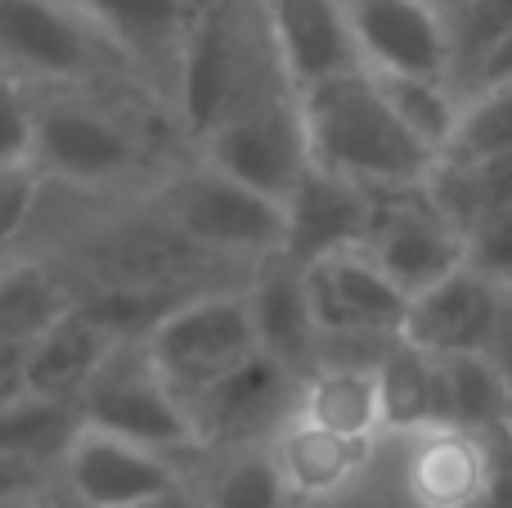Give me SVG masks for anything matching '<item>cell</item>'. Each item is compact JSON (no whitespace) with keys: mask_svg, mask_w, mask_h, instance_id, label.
<instances>
[{"mask_svg":"<svg viewBox=\"0 0 512 508\" xmlns=\"http://www.w3.org/2000/svg\"><path fill=\"white\" fill-rule=\"evenodd\" d=\"M310 162L355 180L364 189L427 185L441 167L432 149L400 122L382 81L369 68L337 72L297 90Z\"/></svg>","mask_w":512,"mask_h":508,"instance_id":"1","label":"cell"},{"mask_svg":"<svg viewBox=\"0 0 512 508\" xmlns=\"http://www.w3.org/2000/svg\"><path fill=\"white\" fill-rule=\"evenodd\" d=\"M279 81L283 72L274 63L261 14H256V23H243L234 9L212 5L198 9L167 95L180 126L203 144L225 117L239 113L248 99L279 86Z\"/></svg>","mask_w":512,"mask_h":508,"instance_id":"2","label":"cell"},{"mask_svg":"<svg viewBox=\"0 0 512 508\" xmlns=\"http://www.w3.org/2000/svg\"><path fill=\"white\" fill-rule=\"evenodd\" d=\"M81 419L86 428L117 432V437L171 450L180 459L198 455L194 419L144 338H117L104 351L99 369L81 392Z\"/></svg>","mask_w":512,"mask_h":508,"instance_id":"3","label":"cell"},{"mask_svg":"<svg viewBox=\"0 0 512 508\" xmlns=\"http://www.w3.org/2000/svg\"><path fill=\"white\" fill-rule=\"evenodd\" d=\"M149 351L180 392L189 401L203 392L212 378L225 369L243 365L248 356L261 351V333H256L252 297L248 288H203V293H185L158 324L149 329Z\"/></svg>","mask_w":512,"mask_h":508,"instance_id":"4","label":"cell"},{"mask_svg":"<svg viewBox=\"0 0 512 508\" xmlns=\"http://www.w3.org/2000/svg\"><path fill=\"white\" fill-rule=\"evenodd\" d=\"M167 216L198 252L248 257L256 266L283 252V198L203 158L167 189Z\"/></svg>","mask_w":512,"mask_h":508,"instance_id":"5","label":"cell"},{"mask_svg":"<svg viewBox=\"0 0 512 508\" xmlns=\"http://www.w3.org/2000/svg\"><path fill=\"white\" fill-rule=\"evenodd\" d=\"M140 167V135L117 108L77 95V86L36 90V176L72 189L117 185Z\"/></svg>","mask_w":512,"mask_h":508,"instance_id":"6","label":"cell"},{"mask_svg":"<svg viewBox=\"0 0 512 508\" xmlns=\"http://www.w3.org/2000/svg\"><path fill=\"white\" fill-rule=\"evenodd\" d=\"M108 59V41L77 0H0V72L36 90L81 86Z\"/></svg>","mask_w":512,"mask_h":508,"instance_id":"7","label":"cell"},{"mask_svg":"<svg viewBox=\"0 0 512 508\" xmlns=\"http://www.w3.org/2000/svg\"><path fill=\"white\" fill-rule=\"evenodd\" d=\"M198 149H203V162H212V167L230 171V176L248 180V185L265 189L274 198H288L292 185L310 167L297 90L288 81L261 90L239 113L225 117Z\"/></svg>","mask_w":512,"mask_h":508,"instance_id":"8","label":"cell"},{"mask_svg":"<svg viewBox=\"0 0 512 508\" xmlns=\"http://www.w3.org/2000/svg\"><path fill=\"white\" fill-rule=\"evenodd\" d=\"M364 248L414 297L468 261V234L427 185L373 189V221Z\"/></svg>","mask_w":512,"mask_h":508,"instance_id":"9","label":"cell"},{"mask_svg":"<svg viewBox=\"0 0 512 508\" xmlns=\"http://www.w3.org/2000/svg\"><path fill=\"white\" fill-rule=\"evenodd\" d=\"M301 270L324 347H391L400 338L409 293L369 257V248L337 252Z\"/></svg>","mask_w":512,"mask_h":508,"instance_id":"10","label":"cell"},{"mask_svg":"<svg viewBox=\"0 0 512 508\" xmlns=\"http://www.w3.org/2000/svg\"><path fill=\"white\" fill-rule=\"evenodd\" d=\"M297 387L301 374L283 365L279 356H270L265 347L243 365L225 369L221 378H212L203 392L185 401L198 432V455L248 446V441H270L279 423L297 410Z\"/></svg>","mask_w":512,"mask_h":508,"instance_id":"11","label":"cell"},{"mask_svg":"<svg viewBox=\"0 0 512 508\" xmlns=\"http://www.w3.org/2000/svg\"><path fill=\"white\" fill-rule=\"evenodd\" d=\"M54 477L90 508H140L189 482V468L171 450L144 446L117 432L81 428Z\"/></svg>","mask_w":512,"mask_h":508,"instance_id":"12","label":"cell"},{"mask_svg":"<svg viewBox=\"0 0 512 508\" xmlns=\"http://www.w3.org/2000/svg\"><path fill=\"white\" fill-rule=\"evenodd\" d=\"M495 437L459 423L400 432V500L405 508H477L495 477Z\"/></svg>","mask_w":512,"mask_h":508,"instance_id":"13","label":"cell"},{"mask_svg":"<svg viewBox=\"0 0 512 508\" xmlns=\"http://www.w3.org/2000/svg\"><path fill=\"white\" fill-rule=\"evenodd\" d=\"M261 23L292 90L364 68L351 27V0H261Z\"/></svg>","mask_w":512,"mask_h":508,"instance_id":"14","label":"cell"},{"mask_svg":"<svg viewBox=\"0 0 512 508\" xmlns=\"http://www.w3.org/2000/svg\"><path fill=\"white\" fill-rule=\"evenodd\" d=\"M373 221V189L310 162L283 198V252L297 266H315L337 252L364 248Z\"/></svg>","mask_w":512,"mask_h":508,"instance_id":"15","label":"cell"},{"mask_svg":"<svg viewBox=\"0 0 512 508\" xmlns=\"http://www.w3.org/2000/svg\"><path fill=\"white\" fill-rule=\"evenodd\" d=\"M360 63L378 77H450V27L432 0H351Z\"/></svg>","mask_w":512,"mask_h":508,"instance_id":"16","label":"cell"},{"mask_svg":"<svg viewBox=\"0 0 512 508\" xmlns=\"http://www.w3.org/2000/svg\"><path fill=\"white\" fill-rule=\"evenodd\" d=\"M499 297H504V284L463 261L459 270L409 297L400 338L432 356H477L490 347Z\"/></svg>","mask_w":512,"mask_h":508,"instance_id":"17","label":"cell"},{"mask_svg":"<svg viewBox=\"0 0 512 508\" xmlns=\"http://www.w3.org/2000/svg\"><path fill=\"white\" fill-rule=\"evenodd\" d=\"M378 360L382 351H373V356H319L301 374L297 414L342 432V437L382 446V437H391V414Z\"/></svg>","mask_w":512,"mask_h":508,"instance_id":"18","label":"cell"},{"mask_svg":"<svg viewBox=\"0 0 512 508\" xmlns=\"http://www.w3.org/2000/svg\"><path fill=\"white\" fill-rule=\"evenodd\" d=\"M279 468L288 477V491L297 504H333L351 495L364 482L378 446L373 441H355L342 432L324 428V423L306 419L292 410L270 437Z\"/></svg>","mask_w":512,"mask_h":508,"instance_id":"19","label":"cell"},{"mask_svg":"<svg viewBox=\"0 0 512 508\" xmlns=\"http://www.w3.org/2000/svg\"><path fill=\"white\" fill-rule=\"evenodd\" d=\"M77 5L131 72L140 68L149 81H158V72L176 77L185 36L198 18L189 0H77Z\"/></svg>","mask_w":512,"mask_h":508,"instance_id":"20","label":"cell"},{"mask_svg":"<svg viewBox=\"0 0 512 508\" xmlns=\"http://www.w3.org/2000/svg\"><path fill=\"white\" fill-rule=\"evenodd\" d=\"M248 297H252L261 347L270 351V356H279L283 365H292L297 374H306V369L319 360V351H324L315 311H310L306 270L288 257L261 261L252 284H248Z\"/></svg>","mask_w":512,"mask_h":508,"instance_id":"21","label":"cell"},{"mask_svg":"<svg viewBox=\"0 0 512 508\" xmlns=\"http://www.w3.org/2000/svg\"><path fill=\"white\" fill-rule=\"evenodd\" d=\"M113 342L117 338L86 306L72 302L68 311L27 347V387L81 405V392H86L90 374L99 369V360H104V351L113 347Z\"/></svg>","mask_w":512,"mask_h":508,"instance_id":"22","label":"cell"},{"mask_svg":"<svg viewBox=\"0 0 512 508\" xmlns=\"http://www.w3.org/2000/svg\"><path fill=\"white\" fill-rule=\"evenodd\" d=\"M207 473L194 477L207 508H297L270 441L207 450Z\"/></svg>","mask_w":512,"mask_h":508,"instance_id":"23","label":"cell"},{"mask_svg":"<svg viewBox=\"0 0 512 508\" xmlns=\"http://www.w3.org/2000/svg\"><path fill=\"white\" fill-rule=\"evenodd\" d=\"M81 428H86V419H81L77 401L32 392V387L0 405V450L45 468V473H59L63 455Z\"/></svg>","mask_w":512,"mask_h":508,"instance_id":"24","label":"cell"},{"mask_svg":"<svg viewBox=\"0 0 512 508\" xmlns=\"http://www.w3.org/2000/svg\"><path fill=\"white\" fill-rule=\"evenodd\" d=\"M72 288L41 261H5L0 266V342L32 347L68 306Z\"/></svg>","mask_w":512,"mask_h":508,"instance_id":"25","label":"cell"},{"mask_svg":"<svg viewBox=\"0 0 512 508\" xmlns=\"http://www.w3.org/2000/svg\"><path fill=\"white\" fill-rule=\"evenodd\" d=\"M378 365H382V387H387L391 437L445 423L441 419V356L396 338L382 351Z\"/></svg>","mask_w":512,"mask_h":508,"instance_id":"26","label":"cell"},{"mask_svg":"<svg viewBox=\"0 0 512 508\" xmlns=\"http://www.w3.org/2000/svg\"><path fill=\"white\" fill-rule=\"evenodd\" d=\"M508 378L486 351L477 356H441V419L472 432H504Z\"/></svg>","mask_w":512,"mask_h":508,"instance_id":"27","label":"cell"},{"mask_svg":"<svg viewBox=\"0 0 512 508\" xmlns=\"http://www.w3.org/2000/svg\"><path fill=\"white\" fill-rule=\"evenodd\" d=\"M436 203L468 230L477 216L512 203V153H486V158L441 162L427 180Z\"/></svg>","mask_w":512,"mask_h":508,"instance_id":"28","label":"cell"},{"mask_svg":"<svg viewBox=\"0 0 512 508\" xmlns=\"http://www.w3.org/2000/svg\"><path fill=\"white\" fill-rule=\"evenodd\" d=\"M373 77H378V72H373ZM378 81H382V90H387L391 108L400 113V122H405L436 158H445V149H450L454 131H459V122H463L468 95H463L450 77H378Z\"/></svg>","mask_w":512,"mask_h":508,"instance_id":"29","label":"cell"},{"mask_svg":"<svg viewBox=\"0 0 512 508\" xmlns=\"http://www.w3.org/2000/svg\"><path fill=\"white\" fill-rule=\"evenodd\" d=\"M450 27V72L454 86L468 95V86L477 81V72L486 68V59L508 41L512 32V0H468V5L445 14Z\"/></svg>","mask_w":512,"mask_h":508,"instance_id":"30","label":"cell"},{"mask_svg":"<svg viewBox=\"0 0 512 508\" xmlns=\"http://www.w3.org/2000/svg\"><path fill=\"white\" fill-rule=\"evenodd\" d=\"M486 153H512V77L472 90L463 104V122L441 162L486 158Z\"/></svg>","mask_w":512,"mask_h":508,"instance_id":"31","label":"cell"},{"mask_svg":"<svg viewBox=\"0 0 512 508\" xmlns=\"http://www.w3.org/2000/svg\"><path fill=\"white\" fill-rule=\"evenodd\" d=\"M36 171V86L0 72V176Z\"/></svg>","mask_w":512,"mask_h":508,"instance_id":"32","label":"cell"},{"mask_svg":"<svg viewBox=\"0 0 512 508\" xmlns=\"http://www.w3.org/2000/svg\"><path fill=\"white\" fill-rule=\"evenodd\" d=\"M463 234H468V266L499 284H512V203L477 216Z\"/></svg>","mask_w":512,"mask_h":508,"instance_id":"33","label":"cell"},{"mask_svg":"<svg viewBox=\"0 0 512 508\" xmlns=\"http://www.w3.org/2000/svg\"><path fill=\"white\" fill-rule=\"evenodd\" d=\"M36 180H41L36 171H5L0 176V266L36 212Z\"/></svg>","mask_w":512,"mask_h":508,"instance_id":"34","label":"cell"},{"mask_svg":"<svg viewBox=\"0 0 512 508\" xmlns=\"http://www.w3.org/2000/svg\"><path fill=\"white\" fill-rule=\"evenodd\" d=\"M50 482H54V473H45V468H36V464H27V459L0 450V508L36 500Z\"/></svg>","mask_w":512,"mask_h":508,"instance_id":"35","label":"cell"},{"mask_svg":"<svg viewBox=\"0 0 512 508\" xmlns=\"http://www.w3.org/2000/svg\"><path fill=\"white\" fill-rule=\"evenodd\" d=\"M477 508H512V437L508 432L495 437V477H490Z\"/></svg>","mask_w":512,"mask_h":508,"instance_id":"36","label":"cell"},{"mask_svg":"<svg viewBox=\"0 0 512 508\" xmlns=\"http://www.w3.org/2000/svg\"><path fill=\"white\" fill-rule=\"evenodd\" d=\"M486 356L512 383V284H504V297H499V315H495V333H490Z\"/></svg>","mask_w":512,"mask_h":508,"instance_id":"37","label":"cell"},{"mask_svg":"<svg viewBox=\"0 0 512 508\" xmlns=\"http://www.w3.org/2000/svg\"><path fill=\"white\" fill-rule=\"evenodd\" d=\"M27 392V347H5L0 342V405Z\"/></svg>","mask_w":512,"mask_h":508,"instance_id":"38","label":"cell"},{"mask_svg":"<svg viewBox=\"0 0 512 508\" xmlns=\"http://www.w3.org/2000/svg\"><path fill=\"white\" fill-rule=\"evenodd\" d=\"M508 77H512V32H508V41L486 59V68L477 72V81L468 86V95L472 90H481V86H495V81H508Z\"/></svg>","mask_w":512,"mask_h":508,"instance_id":"39","label":"cell"},{"mask_svg":"<svg viewBox=\"0 0 512 508\" xmlns=\"http://www.w3.org/2000/svg\"><path fill=\"white\" fill-rule=\"evenodd\" d=\"M140 508H207V504H203V495H198L194 477H189V482H180L176 491L158 495V500H149V504H140Z\"/></svg>","mask_w":512,"mask_h":508,"instance_id":"40","label":"cell"},{"mask_svg":"<svg viewBox=\"0 0 512 508\" xmlns=\"http://www.w3.org/2000/svg\"><path fill=\"white\" fill-rule=\"evenodd\" d=\"M32 508H90V504H86V500H77V495H72L68 486H63L59 477H54V482L45 486L41 495H36V504H32Z\"/></svg>","mask_w":512,"mask_h":508,"instance_id":"41","label":"cell"},{"mask_svg":"<svg viewBox=\"0 0 512 508\" xmlns=\"http://www.w3.org/2000/svg\"><path fill=\"white\" fill-rule=\"evenodd\" d=\"M436 9H441V14H450V9H459V5H468V0H432Z\"/></svg>","mask_w":512,"mask_h":508,"instance_id":"42","label":"cell"},{"mask_svg":"<svg viewBox=\"0 0 512 508\" xmlns=\"http://www.w3.org/2000/svg\"><path fill=\"white\" fill-rule=\"evenodd\" d=\"M504 432L512 437V383H508V414H504Z\"/></svg>","mask_w":512,"mask_h":508,"instance_id":"43","label":"cell"},{"mask_svg":"<svg viewBox=\"0 0 512 508\" xmlns=\"http://www.w3.org/2000/svg\"><path fill=\"white\" fill-rule=\"evenodd\" d=\"M36 500H23V504H5V508H32Z\"/></svg>","mask_w":512,"mask_h":508,"instance_id":"44","label":"cell"}]
</instances>
